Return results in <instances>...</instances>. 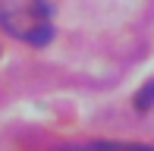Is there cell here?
Returning a JSON list of instances; mask_svg holds the SVG:
<instances>
[{
  "label": "cell",
  "instance_id": "7a4b0ae2",
  "mask_svg": "<svg viewBox=\"0 0 154 151\" xmlns=\"http://www.w3.org/2000/svg\"><path fill=\"white\" fill-rule=\"evenodd\" d=\"M54 151H154V145H138V142H82V145H63Z\"/></svg>",
  "mask_w": 154,
  "mask_h": 151
},
{
  "label": "cell",
  "instance_id": "6da1fadb",
  "mask_svg": "<svg viewBox=\"0 0 154 151\" xmlns=\"http://www.w3.org/2000/svg\"><path fill=\"white\" fill-rule=\"evenodd\" d=\"M0 29L25 44H47L54 38L51 6L44 0H0Z\"/></svg>",
  "mask_w": 154,
  "mask_h": 151
},
{
  "label": "cell",
  "instance_id": "3957f363",
  "mask_svg": "<svg viewBox=\"0 0 154 151\" xmlns=\"http://www.w3.org/2000/svg\"><path fill=\"white\" fill-rule=\"evenodd\" d=\"M135 107H138V110H151V107H154V79H148L142 88H138V94H135Z\"/></svg>",
  "mask_w": 154,
  "mask_h": 151
}]
</instances>
